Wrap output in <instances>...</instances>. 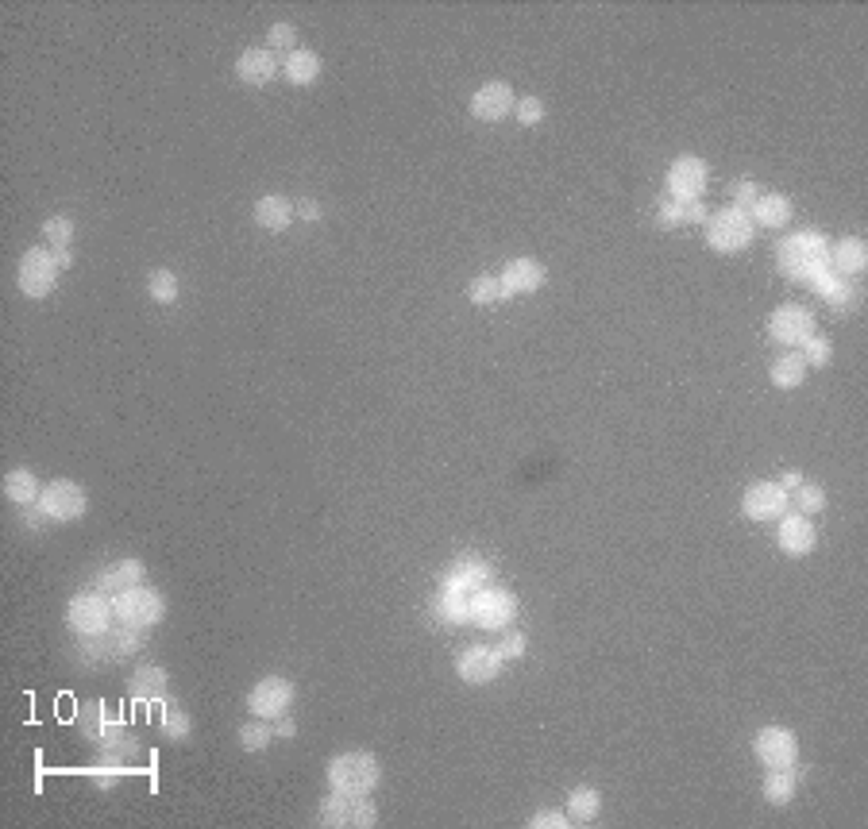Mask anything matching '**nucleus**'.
<instances>
[{
	"label": "nucleus",
	"mask_w": 868,
	"mask_h": 829,
	"mask_svg": "<svg viewBox=\"0 0 868 829\" xmlns=\"http://www.w3.org/2000/svg\"><path fill=\"white\" fill-rule=\"evenodd\" d=\"M776 263L791 282H814L830 270V240L822 232H795L776 243Z\"/></svg>",
	"instance_id": "nucleus-1"
},
{
	"label": "nucleus",
	"mask_w": 868,
	"mask_h": 829,
	"mask_svg": "<svg viewBox=\"0 0 868 829\" xmlns=\"http://www.w3.org/2000/svg\"><path fill=\"white\" fill-rule=\"evenodd\" d=\"M328 787L332 791H344V795H375L382 779V764L371 752L355 749V752H336L328 760Z\"/></svg>",
	"instance_id": "nucleus-2"
},
{
	"label": "nucleus",
	"mask_w": 868,
	"mask_h": 829,
	"mask_svg": "<svg viewBox=\"0 0 868 829\" xmlns=\"http://www.w3.org/2000/svg\"><path fill=\"white\" fill-rule=\"evenodd\" d=\"M147 644L143 629H105V633H93V637H78V660L85 668H109L112 660H124Z\"/></svg>",
	"instance_id": "nucleus-3"
},
{
	"label": "nucleus",
	"mask_w": 868,
	"mask_h": 829,
	"mask_svg": "<svg viewBox=\"0 0 868 829\" xmlns=\"http://www.w3.org/2000/svg\"><path fill=\"white\" fill-rule=\"evenodd\" d=\"M317 822L328 829H371L379 826V806L371 795H344L328 791L317 806Z\"/></svg>",
	"instance_id": "nucleus-4"
},
{
	"label": "nucleus",
	"mask_w": 868,
	"mask_h": 829,
	"mask_svg": "<svg viewBox=\"0 0 868 829\" xmlns=\"http://www.w3.org/2000/svg\"><path fill=\"white\" fill-rule=\"evenodd\" d=\"M706 243L714 247V251H722V255H733V251H745L753 236H757V228H753V220L745 209H737V205H726V209H718V213L706 216Z\"/></svg>",
	"instance_id": "nucleus-5"
},
{
	"label": "nucleus",
	"mask_w": 868,
	"mask_h": 829,
	"mask_svg": "<svg viewBox=\"0 0 868 829\" xmlns=\"http://www.w3.org/2000/svg\"><path fill=\"white\" fill-rule=\"evenodd\" d=\"M112 614L128 629H151V625H159L166 617V598L159 590L147 587V583H139V587L112 598Z\"/></svg>",
	"instance_id": "nucleus-6"
},
{
	"label": "nucleus",
	"mask_w": 868,
	"mask_h": 829,
	"mask_svg": "<svg viewBox=\"0 0 868 829\" xmlns=\"http://www.w3.org/2000/svg\"><path fill=\"white\" fill-rule=\"evenodd\" d=\"M112 598L109 594H101V590H82V594H74L70 598V606H66V625L78 633V637H93V633H105L112 629Z\"/></svg>",
	"instance_id": "nucleus-7"
},
{
	"label": "nucleus",
	"mask_w": 868,
	"mask_h": 829,
	"mask_svg": "<svg viewBox=\"0 0 868 829\" xmlns=\"http://www.w3.org/2000/svg\"><path fill=\"white\" fill-rule=\"evenodd\" d=\"M58 259L51 247H28L24 255H20V267H16V286H20V294L24 297H47L55 290L58 282Z\"/></svg>",
	"instance_id": "nucleus-8"
},
{
	"label": "nucleus",
	"mask_w": 868,
	"mask_h": 829,
	"mask_svg": "<svg viewBox=\"0 0 868 829\" xmlns=\"http://www.w3.org/2000/svg\"><path fill=\"white\" fill-rule=\"evenodd\" d=\"M517 617V598L502 587H483L467 594V621L483 629H506Z\"/></svg>",
	"instance_id": "nucleus-9"
},
{
	"label": "nucleus",
	"mask_w": 868,
	"mask_h": 829,
	"mask_svg": "<svg viewBox=\"0 0 868 829\" xmlns=\"http://www.w3.org/2000/svg\"><path fill=\"white\" fill-rule=\"evenodd\" d=\"M39 509H43L51 521H82L85 509H89V494H85L74 479H55L43 486Z\"/></svg>",
	"instance_id": "nucleus-10"
},
{
	"label": "nucleus",
	"mask_w": 868,
	"mask_h": 829,
	"mask_svg": "<svg viewBox=\"0 0 868 829\" xmlns=\"http://www.w3.org/2000/svg\"><path fill=\"white\" fill-rule=\"evenodd\" d=\"M247 706H251V718H263V722H278L290 706H294V683L282 679V675H267L251 687L247 695Z\"/></svg>",
	"instance_id": "nucleus-11"
},
{
	"label": "nucleus",
	"mask_w": 868,
	"mask_h": 829,
	"mask_svg": "<svg viewBox=\"0 0 868 829\" xmlns=\"http://www.w3.org/2000/svg\"><path fill=\"white\" fill-rule=\"evenodd\" d=\"M753 752L764 768H795L799 764V737L787 725H764L753 737Z\"/></svg>",
	"instance_id": "nucleus-12"
},
{
	"label": "nucleus",
	"mask_w": 868,
	"mask_h": 829,
	"mask_svg": "<svg viewBox=\"0 0 868 829\" xmlns=\"http://www.w3.org/2000/svg\"><path fill=\"white\" fill-rule=\"evenodd\" d=\"M668 193L672 201H699L710 186V166H706L699 155H679L672 166H668Z\"/></svg>",
	"instance_id": "nucleus-13"
},
{
	"label": "nucleus",
	"mask_w": 868,
	"mask_h": 829,
	"mask_svg": "<svg viewBox=\"0 0 868 829\" xmlns=\"http://www.w3.org/2000/svg\"><path fill=\"white\" fill-rule=\"evenodd\" d=\"M768 332L776 344H787V348H799L807 336H814V313L799 301H787L780 305L772 317H768Z\"/></svg>",
	"instance_id": "nucleus-14"
},
{
	"label": "nucleus",
	"mask_w": 868,
	"mask_h": 829,
	"mask_svg": "<svg viewBox=\"0 0 868 829\" xmlns=\"http://www.w3.org/2000/svg\"><path fill=\"white\" fill-rule=\"evenodd\" d=\"M502 668H506V660L490 644H471V648H463L460 656H456V675H460L463 683H471V687L494 683L502 675Z\"/></svg>",
	"instance_id": "nucleus-15"
},
{
	"label": "nucleus",
	"mask_w": 868,
	"mask_h": 829,
	"mask_svg": "<svg viewBox=\"0 0 868 829\" xmlns=\"http://www.w3.org/2000/svg\"><path fill=\"white\" fill-rule=\"evenodd\" d=\"M787 509H791V498L784 494L780 482H753L741 498V513L749 521H780Z\"/></svg>",
	"instance_id": "nucleus-16"
},
{
	"label": "nucleus",
	"mask_w": 868,
	"mask_h": 829,
	"mask_svg": "<svg viewBox=\"0 0 868 829\" xmlns=\"http://www.w3.org/2000/svg\"><path fill=\"white\" fill-rule=\"evenodd\" d=\"M517 97L514 89L506 85V81H487V85H479L475 93H471V116L475 120H483V124H498V120H506L510 112H514Z\"/></svg>",
	"instance_id": "nucleus-17"
},
{
	"label": "nucleus",
	"mask_w": 868,
	"mask_h": 829,
	"mask_svg": "<svg viewBox=\"0 0 868 829\" xmlns=\"http://www.w3.org/2000/svg\"><path fill=\"white\" fill-rule=\"evenodd\" d=\"M776 544H780V552L791 556V560H799V556H811L814 544H818V533H814L811 517L807 513H791L787 509L784 517H780V529H776Z\"/></svg>",
	"instance_id": "nucleus-18"
},
{
	"label": "nucleus",
	"mask_w": 868,
	"mask_h": 829,
	"mask_svg": "<svg viewBox=\"0 0 868 829\" xmlns=\"http://www.w3.org/2000/svg\"><path fill=\"white\" fill-rule=\"evenodd\" d=\"M498 282H502L506 297L537 294L544 282H548V270H544V263H537V259H510V263L502 267V274H498Z\"/></svg>",
	"instance_id": "nucleus-19"
},
{
	"label": "nucleus",
	"mask_w": 868,
	"mask_h": 829,
	"mask_svg": "<svg viewBox=\"0 0 868 829\" xmlns=\"http://www.w3.org/2000/svg\"><path fill=\"white\" fill-rule=\"evenodd\" d=\"M143 579H147V567H143V560H116V563H109L105 571H97L93 590H101V594L116 598V594H124V590L139 587Z\"/></svg>",
	"instance_id": "nucleus-20"
},
{
	"label": "nucleus",
	"mask_w": 868,
	"mask_h": 829,
	"mask_svg": "<svg viewBox=\"0 0 868 829\" xmlns=\"http://www.w3.org/2000/svg\"><path fill=\"white\" fill-rule=\"evenodd\" d=\"M278 70H282V62H278V54L267 51V47H247V51L236 58V78L244 81V85H267V81L278 78Z\"/></svg>",
	"instance_id": "nucleus-21"
},
{
	"label": "nucleus",
	"mask_w": 868,
	"mask_h": 829,
	"mask_svg": "<svg viewBox=\"0 0 868 829\" xmlns=\"http://www.w3.org/2000/svg\"><path fill=\"white\" fill-rule=\"evenodd\" d=\"M868 267V247L865 240H857V236H845V240L830 243V270L838 274V278H861Z\"/></svg>",
	"instance_id": "nucleus-22"
},
{
	"label": "nucleus",
	"mask_w": 868,
	"mask_h": 829,
	"mask_svg": "<svg viewBox=\"0 0 868 829\" xmlns=\"http://www.w3.org/2000/svg\"><path fill=\"white\" fill-rule=\"evenodd\" d=\"M745 213L753 220V228H772V232H780V228L791 224V213H795V209H791V201H787L784 193H760Z\"/></svg>",
	"instance_id": "nucleus-23"
},
{
	"label": "nucleus",
	"mask_w": 868,
	"mask_h": 829,
	"mask_svg": "<svg viewBox=\"0 0 868 829\" xmlns=\"http://www.w3.org/2000/svg\"><path fill=\"white\" fill-rule=\"evenodd\" d=\"M166 687H170V675L159 664H139L128 675V698H136V702H163Z\"/></svg>",
	"instance_id": "nucleus-24"
},
{
	"label": "nucleus",
	"mask_w": 868,
	"mask_h": 829,
	"mask_svg": "<svg viewBox=\"0 0 868 829\" xmlns=\"http://www.w3.org/2000/svg\"><path fill=\"white\" fill-rule=\"evenodd\" d=\"M490 587V567L483 560H456L444 575L440 590H456V594H475V590Z\"/></svg>",
	"instance_id": "nucleus-25"
},
{
	"label": "nucleus",
	"mask_w": 868,
	"mask_h": 829,
	"mask_svg": "<svg viewBox=\"0 0 868 829\" xmlns=\"http://www.w3.org/2000/svg\"><path fill=\"white\" fill-rule=\"evenodd\" d=\"M255 224L267 232H286L294 224V201L282 193H267L255 201Z\"/></svg>",
	"instance_id": "nucleus-26"
},
{
	"label": "nucleus",
	"mask_w": 868,
	"mask_h": 829,
	"mask_svg": "<svg viewBox=\"0 0 868 829\" xmlns=\"http://www.w3.org/2000/svg\"><path fill=\"white\" fill-rule=\"evenodd\" d=\"M803 764H795V768H768V776H764V799L772 806H787L795 799V791H799V779H803Z\"/></svg>",
	"instance_id": "nucleus-27"
},
{
	"label": "nucleus",
	"mask_w": 868,
	"mask_h": 829,
	"mask_svg": "<svg viewBox=\"0 0 868 829\" xmlns=\"http://www.w3.org/2000/svg\"><path fill=\"white\" fill-rule=\"evenodd\" d=\"M811 286H814V290H818L822 297H826V301H830V305H834L838 313H849V309H853V305L861 301V290H857V286H853L849 278H838L834 270H826L822 278H814Z\"/></svg>",
	"instance_id": "nucleus-28"
},
{
	"label": "nucleus",
	"mask_w": 868,
	"mask_h": 829,
	"mask_svg": "<svg viewBox=\"0 0 868 829\" xmlns=\"http://www.w3.org/2000/svg\"><path fill=\"white\" fill-rule=\"evenodd\" d=\"M282 78L290 81V85H313V81L321 78V54L317 51H290L282 58Z\"/></svg>",
	"instance_id": "nucleus-29"
},
{
	"label": "nucleus",
	"mask_w": 868,
	"mask_h": 829,
	"mask_svg": "<svg viewBox=\"0 0 868 829\" xmlns=\"http://www.w3.org/2000/svg\"><path fill=\"white\" fill-rule=\"evenodd\" d=\"M39 494H43V486L28 467H16V471L4 475V498L12 506H39Z\"/></svg>",
	"instance_id": "nucleus-30"
},
{
	"label": "nucleus",
	"mask_w": 868,
	"mask_h": 829,
	"mask_svg": "<svg viewBox=\"0 0 868 829\" xmlns=\"http://www.w3.org/2000/svg\"><path fill=\"white\" fill-rule=\"evenodd\" d=\"M159 733H163L166 741H186V737L193 733L190 714H186L174 698H163V710H159Z\"/></svg>",
	"instance_id": "nucleus-31"
},
{
	"label": "nucleus",
	"mask_w": 868,
	"mask_h": 829,
	"mask_svg": "<svg viewBox=\"0 0 868 829\" xmlns=\"http://www.w3.org/2000/svg\"><path fill=\"white\" fill-rule=\"evenodd\" d=\"M598 810H602V795L595 787H575L568 795V818L575 826H591L598 818Z\"/></svg>",
	"instance_id": "nucleus-32"
},
{
	"label": "nucleus",
	"mask_w": 868,
	"mask_h": 829,
	"mask_svg": "<svg viewBox=\"0 0 868 829\" xmlns=\"http://www.w3.org/2000/svg\"><path fill=\"white\" fill-rule=\"evenodd\" d=\"M772 386L776 390H795V386H803V378H807V363H803V355H780L776 363H772Z\"/></svg>",
	"instance_id": "nucleus-33"
},
{
	"label": "nucleus",
	"mask_w": 868,
	"mask_h": 829,
	"mask_svg": "<svg viewBox=\"0 0 868 829\" xmlns=\"http://www.w3.org/2000/svg\"><path fill=\"white\" fill-rule=\"evenodd\" d=\"M467 301H471V305H494V301H506V290H502L498 274H479V278L467 286Z\"/></svg>",
	"instance_id": "nucleus-34"
},
{
	"label": "nucleus",
	"mask_w": 868,
	"mask_h": 829,
	"mask_svg": "<svg viewBox=\"0 0 868 829\" xmlns=\"http://www.w3.org/2000/svg\"><path fill=\"white\" fill-rule=\"evenodd\" d=\"M147 294H151V301H159V305H174V301H178V274H174V270H151Z\"/></svg>",
	"instance_id": "nucleus-35"
},
{
	"label": "nucleus",
	"mask_w": 868,
	"mask_h": 829,
	"mask_svg": "<svg viewBox=\"0 0 868 829\" xmlns=\"http://www.w3.org/2000/svg\"><path fill=\"white\" fill-rule=\"evenodd\" d=\"M236 741H240V749H244V752H263L274 741V729H271V725H263V718H255V722L240 725Z\"/></svg>",
	"instance_id": "nucleus-36"
},
{
	"label": "nucleus",
	"mask_w": 868,
	"mask_h": 829,
	"mask_svg": "<svg viewBox=\"0 0 868 829\" xmlns=\"http://www.w3.org/2000/svg\"><path fill=\"white\" fill-rule=\"evenodd\" d=\"M791 509H799V513H822L826 509V490L818 486V482H803L795 494H791Z\"/></svg>",
	"instance_id": "nucleus-37"
},
{
	"label": "nucleus",
	"mask_w": 868,
	"mask_h": 829,
	"mask_svg": "<svg viewBox=\"0 0 868 829\" xmlns=\"http://www.w3.org/2000/svg\"><path fill=\"white\" fill-rule=\"evenodd\" d=\"M267 51H274V54L298 51V27L286 24V20L271 24V31H267Z\"/></svg>",
	"instance_id": "nucleus-38"
},
{
	"label": "nucleus",
	"mask_w": 868,
	"mask_h": 829,
	"mask_svg": "<svg viewBox=\"0 0 868 829\" xmlns=\"http://www.w3.org/2000/svg\"><path fill=\"white\" fill-rule=\"evenodd\" d=\"M799 355H803V363H807V367H826V363H830V355H834V348H830V340H826V336H818V332H814V336H807V340L799 344Z\"/></svg>",
	"instance_id": "nucleus-39"
},
{
	"label": "nucleus",
	"mask_w": 868,
	"mask_h": 829,
	"mask_svg": "<svg viewBox=\"0 0 868 829\" xmlns=\"http://www.w3.org/2000/svg\"><path fill=\"white\" fill-rule=\"evenodd\" d=\"M43 240H47V247H70L74 243V220L70 216H51L43 224Z\"/></svg>",
	"instance_id": "nucleus-40"
},
{
	"label": "nucleus",
	"mask_w": 868,
	"mask_h": 829,
	"mask_svg": "<svg viewBox=\"0 0 868 829\" xmlns=\"http://www.w3.org/2000/svg\"><path fill=\"white\" fill-rule=\"evenodd\" d=\"M514 116L525 124V128H533V124H541L544 120V101L541 97H521L514 105Z\"/></svg>",
	"instance_id": "nucleus-41"
},
{
	"label": "nucleus",
	"mask_w": 868,
	"mask_h": 829,
	"mask_svg": "<svg viewBox=\"0 0 868 829\" xmlns=\"http://www.w3.org/2000/svg\"><path fill=\"white\" fill-rule=\"evenodd\" d=\"M730 197H733V205H737V209H749V205H753V201L760 197V186H757V182H749V178H741V182H733V186H730Z\"/></svg>",
	"instance_id": "nucleus-42"
},
{
	"label": "nucleus",
	"mask_w": 868,
	"mask_h": 829,
	"mask_svg": "<svg viewBox=\"0 0 868 829\" xmlns=\"http://www.w3.org/2000/svg\"><path fill=\"white\" fill-rule=\"evenodd\" d=\"M494 648H498V656H502V660H517V656H525L529 641H525V633H506V637L494 644Z\"/></svg>",
	"instance_id": "nucleus-43"
},
{
	"label": "nucleus",
	"mask_w": 868,
	"mask_h": 829,
	"mask_svg": "<svg viewBox=\"0 0 868 829\" xmlns=\"http://www.w3.org/2000/svg\"><path fill=\"white\" fill-rule=\"evenodd\" d=\"M529 826L533 829H564L571 826V818H568V810L560 814V810H537L533 818H529Z\"/></svg>",
	"instance_id": "nucleus-44"
},
{
	"label": "nucleus",
	"mask_w": 868,
	"mask_h": 829,
	"mask_svg": "<svg viewBox=\"0 0 868 829\" xmlns=\"http://www.w3.org/2000/svg\"><path fill=\"white\" fill-rule=\"evenodd\" d=\"M78 725L85 729V737H93V741H97V737H101V729H105V725H101V706H93V702H89V706H82Z\"/></svg>",
	"instance_id": "nucleus-45"
},
{
	"label": "nucleus",
	"mask_w": 868,
	"mask_h": 829,
	"mask_svg": "<svg viewBox=\"0 0 868 829\" xmlns=\"http://www.w3.org/2000/svg\"><path fill=\"white\" fill-rule=\"evenodd\" d=\"M679 213H683V224H706L710 209L703 201H679Z\"/></svg>",
	"instance_id": "nucleus-46"
},
{
	"label": "nucleus",
	"mask_w": 868,
	"mask_h": 829,
	"mask_svg": "<svg viewBox=\"0 0 868 829\" xmlns=\"http://www.w3.org/2000/svg\"><path fill=\"white\" fill-rule=\"evenodd\" d=\"M656 224H660V228H676V224H683L679 201H664V205L656 209Z\"/></svg>",
	"instance_id": "nucleus-47"
},
{
	"label": "nucleus",
	"mask_w": 868,
	"mask_h": 829,
	"mask_svg": "<svg viewBox=\"0 0 868 829\" xmlns=\"http://www.w3.org/2000/svg\"><path fill=\"white\" fill-rule=\"evenodd\" d=\"M20 525H24L28 533H43V529L51 525V517H47V513H43L39 506H35V513H31V509H24V513H20Z\"/></svg>",
	"instance_id": "nucleus-48"
},
{
	"label": "nucleus",
	"mask_w": 868,
	"mask_h": 829,
	"mask_svg": "<svg viewBox=\"0 0 868 829\" xmlns=\"http://www.w3.org/2000/svg\"><path fill=\"white\" fill-rule=\"evenodd\" d=\"M294 216L305 220V224H317V220H321V205H317L313 197H301V201H294Z\"/></svg>",
	"instance_id": "nucleus-49"
},
{
	"label": "nucleus",
	"mask_w": 868,
	"mask_h": 829,
	"mask_svg": "<svg viewBox=\"0 0 868 829\" xmlns=\"http://www.w3.org/2000/svg\"><path fill=\"white\" fill-rule=\"evenodd\" d=\"M803 482H807V479H803V475H799V471H787L784 479H780V486H784V494H787V498H791V494H795V490H799V486H803Z\"/></svg>",
	"instance_id": "nucleus-50"
},
{
	"label": "nucleus",
	"mask_w": 868,
	"mask_h": 829,
	"mask_svg": "<svg viewBox=\"0 0 868 829\" xmlns=\"http://www.w3.org/2000/svg\"><path fill=\"white\" fill-rule=\"evenodd\" d=\"M274 733H278V737H294V733H298V722L282 714V718H278V725H274Z\"/></svg>",
	"instance_id": "nucleus-51"
},
{
	"label": "nucleus",
	"mask_w": 868,
	"mask_h": 829,
	"mask_svg": "<svg viewBox=\"0 0 868 829\" xmlns=\"http://www.w3.org/2000/svg\"><path fill=\"white\" fill-rule=\"evenodd\" d=\"M51 251H55V259H58V267H62V270L74 267V251H70V247H51Z\"/></svg>",
	"instance_id": "nucleus-52"
}]
</instances>
